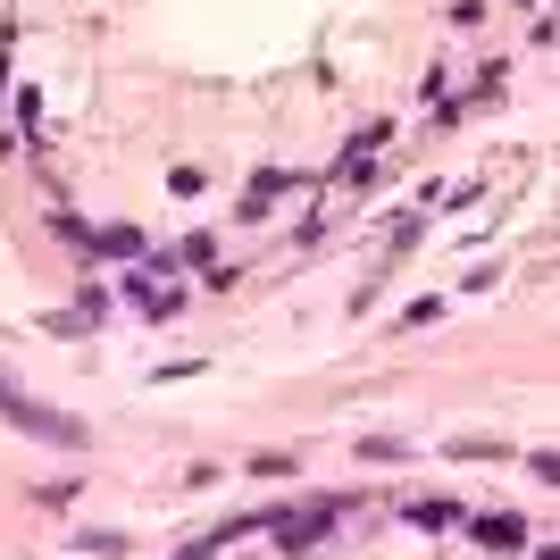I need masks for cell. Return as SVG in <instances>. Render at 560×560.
<instances>
[{
    "instance_id": "1",
    "label": "cell",
    "mask_w": 560,
    "mask_h": 560,
    "mask_svg": "<svg viewBox=\"0 0 560 560\" xmlns=\"http://www.w3.org/2000/svg\"><path fill=\"white\" fill-rule=\"evenodd\" d=\"M0 418H9L17 435H34V443H84V418H67V410H42V402H26L9 377H0Z\"/></svg>"
},
{
    "instance_id": "2",
    "label": "cell",
    "mask_w": 560,
    "mask_h": 560,
    "mask_svg": "<svg viewBox=\"0 0 560 560\" xmlns=\"http://www.w3.org/2000/svg\"><path fill=\"white\" fill-rule=\"evenodd\" d=\"M134 301H143V318H176V310H184L176 285H143V276H134Z\"/></svg>"
}]
</instances>
